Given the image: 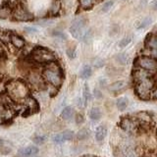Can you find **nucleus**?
Segmentation results:
<instances>
[{
    "instance_id": "nucleus-1",
    "label": "nucleus",
    "mask_w": 157,
    "mask_h": 157,
    "mask_svg": "<svg viewBox=\"0 0 157 157\" xmlns=\"http://www.w3.org/2000/svg\"><path fill=\"white\" fill-rule=\"evenodd\" d=\"M42 76L48 85L55 86L59 90L61 88L64 78H65V74H64L63 68L56 61H53L44 65L42 70Z\"/></svg>"
},
{
    "instance_id": "nucleus-2",
    "label": "nucleus",
    "mask_w": 157,
    "mask_h": 157,
    "mask_svg": "<svg viewBox=\"0 0 157 157\" xmlns=\"http://www.w3.org/2000/svg\"><path fill=\"white\" fill-rule=\"evenodd\" d=\"M28 59L38 65H45L50 62L56 61V56L50 49L43 46H36L29 52Z\"/></svg>"
},
{
    "instance_id": "nucleus-3",
    "label": "nucleus",
    "mask_w": 157,
    "mask_h": 157,
    "mask_svg": "<svg viewBox=\"0 0 157 157\" xmlns=\"http://www.w3.org/2000/svg\"><path fill=\"white\" fill-rule=\"evenodd\" d=\"M154 86H155L154 78H149V80H145L141 82L134 85V90L136 95L140 99L147 101L151 99V92L153 90Z\"/></svg>"
},
{
    "instance_id": "nucleus-4",
    "label": "nucleus",
    "mask_w": 157,
    "mask_h": 157,
    "mask_svg": "<svg viewBox=\"0 0 157 157\" xmlns=\"http://www.w3.org/2000/svg\"><path fill=\"white\" fill-rule=\"evenodd\" d=\"M86 25L87 19L85 17H78L74 20L70 27V33L73 37L82 39L83 34L86 32Z\"/></svg>"
},
{
    "instance_id": "nucleus-5",
    "label": "nucleus",
    "mask_w": 157,
    "mask_h": 157,
    "mask_svg": "<svg viewBox=\"0 0 157 157\" xmlns=\"http://www.w3.org/2000/svg\"><path fill=\"white\" fill-rule=\"evenodd\" d=\"M119 128L130 136L137 135V123L131 114H128L121 118L119 121Z\"/></svg>"
},
{
    "instance_id": "nucleus-6",
    "label": "nucleus",
    "mask_w": 157,
    "mask_h": 157,
    "mask_svg": "<svg viewBox=\"0 0 157 157\" xmlns=\"http://www.w3.org/2000/svg\"><path fill=\"white\" fill-rule=\"evenodd\" d=\"M135 66L144 69L147 72H150L153 75L157 74V60L150 56L137 57L135 60Z\"/></svg>"
},
{
    "instance_id": "nucleus-7",
    "label": "nucleus",
    "mask_w": 157,
    "mask_h": 157,
    "mask_svg": "<svg viewBox=\"0 0 157 157\" xmlns=\"http://www.w3.org/2000/svg\"><path fill=\"white\" fill-rule=\"evenodd\" d=\"M154 75L150 72H147L144 69H141L140 67H136L134 68V70H132V82H134V85L136 83H139V82H141L145 80H149V78H153Z\"/></svg>"
},
{
    "instance_id": "nucleus-8",
    "label": "nucleus",
    "mask_w": 157,
    "mask_h": 157,
    "mask_svg": "<svg viewBox=\"0 0 157 157\" xmlns=\"http://www.w3.org/2000/svg\"><path fill=\"white\" fill-rule=\"evenodd\" d=\"M38 151L39 149L36 145H29L20 149L18 151V154L20 157H34L38 153Z\"/></svg>"
},
{
    "instance_id": "nucleus-9",
    "label": "nucleus",
    "mask_w": 157,
    "mask_h": 157,
    "mask_svg": "<svg viewBox=\"0 0 157 157\" xmlns=\"http://www.w3.org/2000/svg\"><path fill=\"white\" fill-rule=\"evenodd\" d=\"M14 19L21 22H29L33 19V16L25 9H17L14 13Z\"/></svg>"
},
{
    "instance_id": "nucleus-10",
    "label": "nucleus",
    "mask_w": 157,
    "mask_h": 157,
    "mask_svg": "<svg viewBox=\"0 0 157 157\" xmlns=\"http://www.w3.org/2000/svg\"><path fill=\"white\" fill-rule=\"evenodd\" d=\"M126 88V82L124 81H117L112 82L111 85L108 86V90H109L113 94H120L122 91H124Z\"/></svg>"
},
{
    "instance_id": "nucleus-11",
    "label": "nucleus",
    "mask_w": 157,
    "mask_h": 157,
    "mask_svg": "<svg viewBox=\"0 0 157 157\" xmlns=\"http://www.w3.org/2000/svg\"><path fill=\"white\" fill-rule=\"evenodd\" d=\"M10 42H11L12 45L17 49H23L26 46L25 39L22 36H20L18 34H15V33L10 34Z\"/></svg>"
},
{
    "instance_id": "nucleus-12",
    "label": "nucleus",
    "mask_w": 157,
    "mask_h": 157,
    "mask_svg": "<svg viewBox=\"0 0 157 157\" xmlns=\"http://www.w3.org/2000/svg\"><path fill=\"white\" fill-rule=\"evenodd\" d=\"M106 136H107V128L104 125H99L96 128L95 132H94V136H95L96 141H98V142L103 141L106 137Z\"/></svg>"
},
{
    "instance_id": "nucleus-13",
    "label": "nucleus",
    "mask_w": 157,
    "mask_h": 157,
    "mask_svg": "<svg viewBox=\"0 0 157 157\" xmlns=\"http://www.w3.org/2000/svg\"><path fill=\"white\" fill-rule=\"evenodd\" d=\"M128 105H129V100H128V98L125 96L118 98L116 100V107H117V109L121 112H124L128 108Z\"/></svg>"
},
{
    "instance_id": "nucleus-14",
    "label": "nucleus",
    "mask_w": 157,
    "mask_h": 157,
    "mask_svg": "<svg viewBox=\"0 0 157 157\" xmlns=\"http://www.w3.org/2000/svg\"><path fill=\"white\" fill-rule=\"evenodd\" d=\"M92 75V69L90 65H83L80 71V77L83 80H87Z\"/></svg>"
},
{
    "instance_id": "nucleus-15",
    "label": "nucleus",
    "mask_w": 157,
    "mask_h": 157,
    "mask_svg": "<svg viewBox=\"0 0 157 157\" xmlns=\"http://www.w3.org/2000/svg\"><path fill=\"white\" fill-rule=\"evenodd\" d=\"M88 116L91 120L93 121H98L99 119H101L102 117V112L98 107H93L90 110V113H88Z\"/></svg>"
},
{
    "instance_id": "nucleus-16",
    "label": "nucleus",
    "mask_w": 157,
    "mask_h": 157,
    "mask_svg": "<svg viewBox=\"0 0 157 157\" xmlns=\"http://www.w3.org/2000/svg\"><path fill=\"white\" fill-rule=\"evenodd\" d=\"M91 92L90 90V87H88V86L85 85V86H83V90H82V101H83V104H85V106L87 105V103L90 102L91 100Z\"/></svg>"
},
{
    "instance_id": "nucleus-17",
    "label": "nucleus",
    "mask_w": 157,
    "mask_h": 157,
    "mask_svg": "<svg viewBox=\"0 0 157 157\" xmlns=\"http://www.w3.org/2000/svg\"><path fill=\"white\" fill-rule=\"evenodd\" d=\"M90 136V131L86 129V128H82V129H81L77 132L76 139L78 140H85L88 139Z\"/></svg>"
},
{
    "instance_id": "nucleus-18",
    "label": "nucleus",
    "mask_w": 157,
    "mask_h": 157,
    "mask_svg": "<svg viewBox=\"0 0 157 157\" xmlns=\"http://www.w3.org/2000/svg\"><path fill=\"white\" fill-rule=\"evenodd\" d=\"M74 115V108L71 106L65 107L61 112V118L63 120H69L71 119Z\"/></svg>"
},
{
    "instance_id": "nucleus-19",
    "label": "nucleus",
    "mask_w": 157,
    "mask_h": 157,
    "mask_svg": "<svg viewBox=\"0 0 157 157\" xmlns=\"http://www.w3.org/2000/svg\"><path fill=\"white\" fill-rule=\"evenodd\" d=\"M112 153L114 157H126L125 147H122L121 145H116L115 147H113Z\"/></svg>"
},
{
    "instance_id": "nucleus-20",
    "label": "nucleus",
    "mask_w": 157,
    "mask_h": 157,
    "mask_svg": "<svg viewBox=\"0 0 157 157\" xmlns=\"http://www.w3.org/2000/svg\"><path fill=\"white\" fill-rule=\"evenodd\" d=\"M152 24V19L150 17H145L141 20V21L139 22L136 26V29H146L147 27H149L150 25Z\"/></svg>"
},
{
    "instance_id": "nucleus-21",
    "label": "nucleus",
    "mask_w": 157,
    "mask_h": 157,
    "mask_svg": "<svg viewBox=\"0 0 157 157\" xmlns=\"http://www.w3.org/2000/svg\"><path fill=\"white\" fill-rule=\"evenodd\" d=\"M126 150V157H140L139 152L136 151V147L132 145H128L125 147Z\"/></svg>"
},
{
    "instance_id": "nucleus-22",
    "label": "nucleus",
    "mask_w": 157,
    "mask_h": 157,
    "mask_svg": "<svg viewBox=\"0 0 157 157\" xmlns=\"http://www.w3.org/2000/svg\"><path fill=\"white\" fill-rule=\"evenodd\" d=\"M116 61L121 65H127L129 62V56L127 53H120L116 56Z\"/></svg>"
},
{
    "instance_id": "nucleus-23",
    "label": "nucleus",
    "mask_w": 157,
    "mask_h": 157,
    "mask_svg": "<svg viewBox=\"0 0 157 157\" xmlns=\"http://www.w3.org/2000/svg\"><path fill=\"white\" fill-rule=\"evenodd\" d=\"M46 140L47 139L44 136H34V137H33V139H32L33 144H36L37 145L44 144L46 142Z\"/></svg>"
},
{
    "instance_id": "nucleus-24",
    "label": "nucleus",
    "mask_w": 157,
    "mask_h": 157,
    "mask_svg": "<svg viewBox=\"0 0 157 157\" xmlns=\"http://www.w3.org/2000/svg\"><path fill=\"white\" fill-rule=\"evenodd\" d=\"M62 135H63V137L65 140H73L74 137L76 136V135L74 134V132L71 130H65L62 132Z\"/></svg>"
},
{
    "instance_id": "nucleus-25",
    "label": "nucleus",
    "mask_w": 157,
    "mask_h": 157,
    "mask_svg": "<svg viewBox=\"0 0 157 157\" xmlns=\"http://www.w3.org/2000/svg\"><path fill=\"white\" fill-rule=\"evenodd\" d=\"M113 5H114V2L112 1V0H108V1H106L104 4L102 5V8H101V11L103 13H107L109 10L113 7Z\"/></svg>"
},
{
    "instance_id": "nucleus-26",
    "label": "nucleus",
    "mask_w": 157,
    "mask_h": 157,
    "mask_svg": "<svg viewBox=\"0 0 157 157\" xmlns=\"http://www.w3.org/2000/svg\"><path fill=\"white\" fill-rule=\"evenodd\" d=\"M131 41H132V37L131 36H126V37H124L123 39H121L118 45H119L120 48H124V47L129 45V44L131 43Z\"/></svg>"
},
{
    "instance_id": "nucleus-27",
    "label": "nucleus",
    "mask_w": 157,
    "mask_h": 157,
    "mask_svg": "<svg viewBox=\"0 0 157 157\" xmlns=\"http://www.w3.org/2000/svg\"><path fill=\"white\" fill-rule=\"evenodd\" d=\"M92 65L95 68H101L105 65V62H104V60H102L101 58H95V59H93Z\"/></svg>"
},
{
    "instance_id": "nucleus-28",
    "label": "nucleus",
    "mask_w": 157,
    "mask_h": 157,
    "mask_svg": "<svg viewBox=\"0 0 157 157\" xmlns=\"http://www.w3.org/2000/svg\"><path fill=\"white\" fill-rule=\"evenodd\" d=\"M80 2H81L82 7L85 9L90 8L93 5V0H80Z\"/></svg>"
},
{
    "instance_id": "nucleus-29",
    "label": "nucleus",
    "mask_w": 157,
    "mask_h": 157,
    "mask_svg": "<svg viewBox=\"0 0 157 157\" xmlns=\"http://www.w3.org/2000/svg\"><path fill=\"white\" fill-rule=\"evenodd\" d=\"M75 122L77 125H82L83 122H85V117L81 113H77L75 116Z\"/></svg>"
},
{
    "instance_id": "nucleus-30",
    "label": "nucleus",
    "mask_w": 157,
    "mask_h": 157,
    "mask_svg": "<svg viewBox=\"0 0 157 157\" xmlns=\"http://www.w3.org/2000/svg\"><path fill=\"white\" fill-rule=\"evenodd\" d=\"M52 140L55 142V144H62V142L65 141V140H64V137H63L62 132H61V134H57V135L54 136Z\"/></svg>"
},
{
    "instance_id": "nucleus-31",
    "label": "nucleus",
    "mask_w": 157,
    "mask_h": 157,
    "mask_svg": "<svg viewBox=\"0 0 157 157\" xmlns=\"http://www.w3.org/2000/svg\"><path fill=\"white\" fill-rule=\"evenodd\" d=\"M67 55L70 59H74L76 57V50L75 48H68L67 49Z\"/></svg>"
},
{
    "instance_id": "nucleus-32",
    "label": "nucleus",
    "mask_w": 157,
    "mask_h": 157,
    "mask_svg": "<svg viewBox=\"0 0 157 157\" xmlns=\"http://www.w3.org/2000/svg\"><path fill=\"white\" fill-rule=\"evenodd\" d=\"M24 29L27 33H36L38 32V29L34 27H26Z\"/></svg>"
},
{
    "instance_id": "nucleus-33",
    "label": "nucleus",
    "mask_w": 157,
    "mask_h": 157,
    "mask_svg": "<svg viewBox=\"0 0 157 157\" xmlns=\"http://www.w3.org/2000/svg\"><path fill=\"white\" fill-rule=\"evenodd\" d=\"M142 157H157V152H155L154 150L145 151Z\"/></svg>"
},
{
    "instance_id": "nucleus-34",
    "label": "nucleus",
    "mask_w": 157,
    "mask_h": 157,
    "mask_svg": "<svg viewBox=\"0 0 157 157\" xmlns=\"http://www.w3.org/2000/svg\"><path fill=\"white\" fill-rule=\"evenodd\" d=\"M93 95L95 96V98H97V99H101L103 94L100 90H98V88H94V90H93Z\"/></svg>"
},
{
    "instance_id": "nucleus-35",
    "label": "nucleus",
    "mask_w": 157,
    "mask_h": 157,
    "mask_svg": "<svg viewBox=\"0 0 157 157\" xmlns=\"http://www.w3.org/2000/svg\"><path fill=\"white\" fill-rule=\"evenodd\" d=\"M151 99L154 101H157V85H155L153 90L151 92Z\"/></svg>"
},
{
    "instance_id": "nucleus-36",
    "label": "nucleus",
    "mask_w": 157,
    "mask_h": 157,
    "mask_svg": "<svg viewBox=\"0 0 157 157\" xmlns=\"http://www.w3.org/2000/svg\"><path fill=\"white\" fill-rule=\"evenodd\" d=\"M0 152H1V153L4 154V155H7V154L10 153V152H11V149L8 148V147H4V146H2V148L0 149Z\"/></svg>"
},
{
    "instance_id": "nucleus-37",
    "label": "nucleus",
    "mask_w": 157,
    "mask_h": 157,
    "mask_svg": "<svg viewBox=\"0 0 157 157\" xmlns=\"http://www.w3.org/2000/svg\"><path fill=\"white\" fill-rule=\"evenodd\" d=\"M50 23H52L51 20H42V21L38 22V25H40V26H48V25H50Z\"/></svg>"
},
{
    "instance_id": "nucleus-38",
    "label": "nucleus",
    "mask_w": 157,
    "mask_h": 157,
    "mask_svg": "<svg viewBox=\"0 0 157 157\" xmlns=\"http://www.w3.org/2000/svg\"><path fill=\"white\" fill-rule=\"evenodd\" d=\"M53 36H59V37H62V38H66V36H64V34H63L61 32H54V33H53Z\"/></svg>"
},
{
    "instance_id": "nucleus-39",
    "label": "nucleus",
    "mask_w": 157,
    "mask_h": 157,
    "mask_svg": "<svg viewBox=\"0 0 157 157\" xmlns=\"http://www.w3.org/2000/svg\"><path fill=\"white\" fill-rule=\"evenodd\" d=\"M150 6H151L152 9H154L157 11V0H153V1L150 3Z\"/></svg>"
},
{
    "instance_id": "nucleus-40",
    "label": "nucleus",
    "mask_w": 157,
    "mask_h": 157,
    "mask_svg": "<svg viewBox=\"0 0 157 157\" xmlns=\"http://www.w3.org/2000/svg\"><path fill=\"white\" fill-rule=\"evenodd\" d=\"M0 146H3V140H0Z\"/></svg>"
},
{
    "instance_id": "nucleus-41",
    "label": "nucleus",
    "mask_w": 157,
    "mask_h": 157,
    "mask_svg": "<svg viewBox=\"0 0 157 157\" xmlns=\"http://www.w3.org/2000/svg\"><path fill=\"white\" fill-rule=\"evenodd\" d=\"M155 136H156V139H157V126H156V130H155Z\"/></svg>"
},
{
    "instance_id": "nucleus-42",
    "label": "nucleus",
    "mask_w": 157,
    "mask_h": 157,
    "mask_svg": "<svg viewBox=\"0 0 157 157\" xmlns=\"http://www.w3.org/2000/svg\"><path fill=\"white\" fill-rule=\"evenodd\" d=\"M123 1H126V0H123Z\"/></svg>"
}]
</instances>
